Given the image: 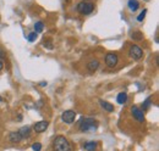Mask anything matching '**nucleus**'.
<instances>
[{
    "instance_id": "obj_1",
    "label": "nucleus",
    "mask_w": 159,
    "mask_h": 151,
    "mask_svg": "<svg viewBox=\"0 0 159 151\" xmlns=\"http://www.w3.org/2000/svg\"><path fill=\"white\" fill-rule=\"evenodd\" d=\"M99 123L97 119L91 118V117H82L79 121V129L82 133L87 132H94L97 131Z\"/></svg>"
},
{
    "instance_id": "obj_2",
    "label": "nucleus",
    "mask_w": 159,
    "mask_h": 151,
    "mask_svg": "<svg viewBox=\"0 0 159 151\" xmlns=\"http://www.w3.org/2000/svg\"><path fill=\"white\" fill-rule=\"evenodd\" d=\"M53 150L54 151H72L70 141L64 136V135H58L55 136L53 141Z\"/></svg>"
},
{
    "instance_id": "obj_3",
    "label": "nucleus",
    "mask_w": 159,
    "mask_h": 151,
    "mask_svg": "<svg viewBox=\"0 0 159 151\" xmlns=\"http://www.w3.org/2000/svg\"><path fill=\"white\" fill-rule=\"evenodd\" d=\"M94 10V5L89 1H81L77 5V11L81 15H89Z\"/></svg>"
},
{
    "instance_id": "obj_4",
    "label": "nucleus",
    "mask_w": 159,
    "mask_h": 151,
    "mask_svg": "<svg viewBox=\"0 0 159 151\" xmlns=\"http://www.w3.org/2000/svg\"><path fill=\"white\" fill-rule=\"evenodd\" d=\"M129 55L131 58H134V60H139V58H142L143 56V51H142V49L137 46V45H131L130 46V49H129Z\"/></svg>"
},
{
    "instance_id": "obj_5",
    "label": "nucleus",
    "mask_w": 159,
    "mask_h": 151,
    "mask_svg": "<svg viewBox=\"0 0 159 151\" xmlns=\"http://www.w3.org/2000/svg\"><path fill=\"white\" fill-rule=\"evenodd\" d=\"M75 117H76V112H75V111H72V110L64 111V112H62V114H61V119H62L65 123H67V124L74 123Z\"/></svg>"
},
{
    "instance_id": "obj_6",
    "label": "nucleus",
    "mask_w": 159,
    "mask_h": 151,
    "mask_svg": "<svg viewBox=\"0 0 159 151\" xmlns=\"http://www.w3.org/2000/svg\"><path fill=\"white\" fill-rule=\"evenodd\" d=\"M118 61H119V57H118L116 54L110 53V54H108V55L105 56V63H107V66L110 67V68H114V67L118 65Z\"/></svg>"
},
{
    "instance_id": "obj_7",
    "label": "nucleus",
    "mask_w": 159,
    "mask_h": 151,
    "mask_svg": "<svg viewBox=\"0 0 159 151\" xmlns=\"http://www.w3.org/2000/svg\"><path fill=\"white\" fill-rule=\"evenodd\" d=\"M131 113L134 116V118H136L139 122H143L144 121V113L139 109V106H132L131 107Z\"/></svg>"
},
{
    "instance_id": "obj_8",
    "label": "nucleus",
    "mask_w": 159,
    "mask_h": 151,
    "mask_svg": "<svg viewBox=\"0 0 159 151\" xmlns=\"http://www.w3.org/2000/svg\"><path fill=\"white\" fill-rule=\"evenodd\" d=\"M48 126H49V122H47V121H39V122H37L33 126V131L36 133H43L45 132V129L48 128Z\"/></svg>"
},
{
    "instance_id": "obj_9",
    "label": "nucleus",
    "mask_w": 159,
    "mask_h": 151,
    "mask_svg": "<svg viewBox=\"0 0 159 151\" xmlns=\"http://www.w3.org/2000/svg\"><path fill=\"white\" fill-rule=\"evenodd\" d=\"M98 67H99V61L98 60H91L88 63H87V70L89 71V72H96L97 70H98Z\"/></svg>"
},
{
    "instance_id": "obj_10",
    "label": "nucleus",
    "mask_w": 159,
    "mask_h": 151,
    "mask_svg": "<svg viewBox=\"0 0 159 151\" xmlns=\"http://www.w3.org/2000/svg\"><path fill=\"white\" fill-rule=\"evenodd\" d=\"M17 132H19V134L21 135L22 139H26V138H28V136L31 135V127H28V126L22 127V128H20Z\"/></svg>"
},
{
    "instance_id": "obj_11",
    "label": "nucleus",
    "mask_w": 159,
    "mask_h": 151,
    "mask_svg": "<svg viewBox=\"0 0 159 151\" xmlns=\"http://www.w3.org/2000/svg\"><path fill=\"white\" fill-rule=\"evenodd\" d=\"M99 104L105 111H108V112H113V111H114V106H113L110 102H108V101H105V100H99Z\"/></svg>"
},
{
    "instance_id": "obj_12",
    "label": "nucleus",
    "mask_w": 159,
    "mask_h": 151,
    "mask_svg": "<svg viewBox=\"0 0 159 151\" xmlns=\"http://www.w3.org/2000/svg\"><path fill=\"white\" fill-rule=\"evenodd\" d=\"M9 140L11 143H20L21 140H22V138L19 134V132H11L9 134Z\"/></svg>"
},
{
    "instance_id": "obj_13",
    "label": "nucleus",
    "mask_w": 159,
    "mask_h": 151,
    "mask_svg": "<svg viewBox=\"0 0 159 151\" xmlns=\"http://www.w3.org/2000/svg\"><path fill=\"white\" fill-rule=\"evenodd\" d=\"M97 145H98L97 141H87V143L83 145V148H84L86 151H96Z\"/></svg>"
},
{
    "instance_id": "obj_14",
    "label": "nucleus",
    "mask_w": 159,
    "mask_h": 151,
    "mask_svg": "<svg viewBox=\"0 0 159 151\" xmlns=\"http://www.w3.org/2000/svg\"><path fill=\"white\" fill-rule=\"evenodd\" d=\"M139 7V2L137 0H129V9L131 11H137V9Z\"/></svg>"
},
{
    "instance_id": "obj_15",
    "label": "nucleus",
    "mask_w": 159,
    "mask_h": 151,
    "mask_svg": "<svg viewBox=\"0 0 159 151\" xmlns=\"http://www.w3.org/2000/svg\"><path fill=\"white\" fill-rule=\"evenodd\" d=\"M116 100H118V102L119 104H125L126 101H127V93H125V92H121V93H119V95H118V97H116Z\"/></svg>"
},
{
    "instance_id": "obj_16",
    "label": "nucleus",
    "mask_w": 159,
    "mask_h": 151,
    "mask_svg": "<svg viewBox=\"0 0 159 151\" xmlns=\"http://www.w3.org/2000/svg\"><path fill=\"white\" fill-rule=\"evenodd\" d=\"M43 28H44V23L40 22V21L34 24V32H36V33H40V32L43 31Z\"/></svg>"
},
{
    "instance_id": "obj_17",
    "label": "nucleus",
    "mask_w": 159,
    "mask_h": 151,
    "mask_svg": "<svg viewBox=\"0 0 159 151\" xmlns=\"http://www.w3.org/2000/svg\"><path fill=\"white\" fill-rule=\"evenodd\" d=\"M151 106V97H147L146 100H144V102H143V105H142V111H144V110H147L148 107Z\"/></svg>"
},
{
    "instance_id": "obj_18",
    "label": "nucleus",
    "mask_w": 159,
    "mask_h": 151,
    "mask_svg": "<svg viewBox=\"0 0 159 151\" xmlns=\"http://www.w3.org/2000/svg\"><path fill=\"white\" fill-rule=\"evenodd\" d=\"M132 39H135V40H142L143 39V34L141 32H135L132 34Z\"/></svg>"
},
{
    "instance_id": "obj_19",
    "label": "nucleus",
    "mask_w": 159,
    "mask_h": 151,
    "mask_svg": "<svg viewBox=\"0 0 159 151\" xmlns=\"http://www.w3.org/2000/svg\"><path fill=\"white\" fill-rule=\"evenodd\" d=\"M27 39H28V41H34V40L37 39V33H36V32L30 33V36L27 37Z\"/></svg>"
},
{
    "instance_id": "obj_20",
    "label": "nucleus",
    "mask_w": 159,
    "mask_h": 151,
    "mask_svg": "<svg viewBox=\"0 0 159 151\" xmlns=\"http://www.w3.org/2000/svg\"><path fill=\"white\" fill-rule=\"evenodd\" d=\"M32 149H33V151H40L42 150V144L40 143H34L32 145Z\"/></svg>"
},
{
    "instance_id": "obj_21",
    "label": "nucleus",
    "mask_w": 159,
    "mask_h": 151,
    "mask_svg": "<svg viewBox=\"0 0 159 151\" xmlns=\"http://www.w3.org/2000/svg\"><path fill=\"white\" fill-rule=\"evenodd\" d=\"M146 14H147V10H143L141 14L139 15V17H137V21H143V19H144V16H146Z\"/></svg>"
},
{
    "instance_id": "obj_22",
    "label": "nucleus",
    "mask_w": 159,
    "mask_h": 151,
    "mask_svg": "<svg viewBox=\"0 0 159 151\" xmlns=\"http://www.w3.org/2000/svg\"><path fill=\"white\" fill-rule=\"evenodd\" d=\"M5 56H6V53H5V50H4L2 48H0V58L2 60V58H4Z\"/></svg>"
},
{
    "instance_id": "obj_23",
    "label": "nucleus",
    "mask_w": 159,
    "mask_h": 151,
    "mask_svg": "<svg viewBox=\"0 0 159 151\" xmlns=\"http://www.w3.org/2000/svg\"><path fill=\"white\" fill-rule=\"evenodd\" d=\"M2 68H4V61H2L1 58H0V71H1Z\"/></svg>"
},
{
    "instance_id": "obj_24",
    "label": "nucleus",
    "mask_w": 159,
    "mask_h": 151,
    "mask_svg": "<svg viewBox=\"0 0 159 151\" xmlns=\"http://www.w3.org/2000/svg\"><path fill=\"white\" fill-rule=\"evenodd\" d=\"M40 85H42V87H44V85H47V82H42V83H40Z\"/></svg>"
},
{
    "instance_id": "obj_25",
    "label": "nucleus",
    "mask_w": 159,
    "mask_h": 151,
    "mask_svg": "<svg viewBox=\"0 0 159 151\" xmlns=\"http://www.w3.org/2000/svg\"><path fill=\"white\" fill-rule=\"evenodd\" d=\"M0 102H2V97L1 96H0Z\"/></svg>"
},
{
    "instance_id": "obj_26",
    "label": "nucleus",
    "mask_w": 159,
    "mask_h": 151,
    "mask_svg": "<svg viewBox=\"0 0 159 151\" xmlns=\"http://www.w3.org/2000/svg\"><path fill=\"white\" fill-rule=\"evenodd\" d=\"M82 1H88V0H82Z\"/></svg>"
}]
</instances>
